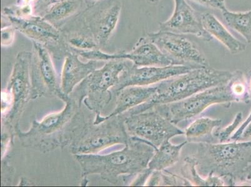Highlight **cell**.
<instances>
[{
    "label": "cell",
    "instance_id": "obj_1",
    "mask_svg": "<svg viewBox=\"0 0 251 187\" xmlns=\"http://www.w3.org/2000/svg\"><path fill=\"white\" fill-rule=\"evenodd\" d=\"M59 99L65 103L62 110L50 114L40 121L34 120L28 131L17 129L16 135L22 146L43 153L63 149L91 119L73 95L62 94Z\"/></svg>",
    "mask_w": 251,
    "mask_h": 187
},
{
    "label": "cell",
    "instance_id": "obj_2",
    "mask_svg": "<svg viewBox=\"0 0 251 187\" xmlns=\"http://www.w3.org/2000/svg\"><path fill=\"white\" fill-rule=\"evenodd\" d=\"M122 150L107 155H76L82 177L100 175L102 180L115 186H126L139 173L147 169L157 149L143 139L129 137Z\"/></svg>",
    "mask_w": 251,
    "mask_h": 187
},
{
    "label": "cell",
    "instance_id": "obj_3",
    "mask_svg": "<svg viewBox=\"0 0 251 187\" xmlns=\"http://www.w3.org/2000/svg\"><path fill=\"white\" fill-rule=\"evenodd\" d=\"M196 145L191 157L201 176L222 178L230 186L243 185L246 169L251 164V140Z\"/></svg>",
    "mask_w": 251,
    "mask_h": 187
},
{
    "label": "cell",
    "instance_id": "obj_4",
    "mask_svg": "<svg viewBox=\"0 0 251 187\" xmlns=\"http://www.w3.org/2000/svg\"><path fill=\"white\" fill-rule=\"evenodd\" d=\"M232 75L233 72L214 69L209 66L170 77L156 84V92L149 101L125 114L134 115L159 105L181 101L207 89L226 84Z\"/></svg>",
    "mask_w": 251,
    "mask_h": 187
},
{
    "label": "cell",
    "instance_id": "obj_5",
    "mask_svg": "<svg viewBox=\"0 0 251 187\" xmlns=\"http://www.w3.org/2000/svg\"><path fill=\"white\" fill-rule=\"evenodd\" d=\"M32 52L21 51L16 57L12 71L2 93V129L11 136L16 135L20 120L32 96L31 63Z\"/></svg>",
    "mask_w": 251,
    "mask_h": 187
},
{
    "label": "cell",
    "instance_id": "obj_6",
    "mask_svg": "<svg viewBox=\"0 0 251 187\" xmlns=\"http://www.w3.org/2000/svg\"><path fill=\"white\" fill-rule=\"evenodd\" d=\"M130 62L120 59L107 61L81 81L70 94L96 115H101V111L111 103V89Z\"/></svg>",
    "mask_w": 251,
    "mask_h": 187
},
{
    "label": "cell",
    "instance_id": "obj_7",
    "mask_svg": "<svg viewBox=\"0 0 251 187\" xmlns=\"http://www.w3.org/2000/svg\"><path fill=\"white\" fill-rule=\"evenodd\" d=\"M125 120L124 114L113 116L99 124L90 119L71 143V152L74 156L98 154L113 146L125 145L129 136Z\"/></svg>",
    "mask_w": 251,
    "mask_h": 187
},
{
    "label": "cell",
    "instance_id": "obj_8",
    "mask_svg": "<svg viewBox=\"0 0 251 187\" xmlns=\"http://www.w3.org/2000/svg\"><path fill=\"white\" fill-rule=\"evenodd\" d=\"M233 102L237 101L227 82L223 85L207 89L181 101L159 105L152 109H156L164 117L177 125L197 117L213 105L223 104L229 107Z\"/></svg>",
    "mask_w": 251,
    "mask_h": 187
},
{
    "label": "cell",
    "instance_id": "obj_9",
    "mask_svg": "<svg viewBox=\"0 0 251 187\" xmlns=\"http://www.w3.org/2000/svg\"><path fill=\"white\" fill-rule=\"evenodd\" d=\"M124 115L129 136L147 141L157 149L166 140L184 134V131L154 109L134 115Z\"/></svg>",
    "mask_w": 251,
    "mask_h": 187
},
{
    "label": "cell",
    "instance_id": "obj_10",
    "mask_svg": "<svg viewBox=\"0 0 251 187\" xmlns=\"http://www.w3.org/2000/svg\"><path fill=\"white\" fill-rule=\"evenodd\" d=\"M148 36L174 65L196 68L209 66L199 47L184 35L159 30Z\"/></svg>",
    "mask_w": 251,
    "mask_h": 187
},
{
    "label": "cell",
    "instance_id": "obj_11",
    "mask_svg": "<svg viewBox=\"0 0 251 187\" xmlns=\"http://www.w3.org/2000/svg\"><path fill=\"white\" fill-rule=\"evenodd\" d=\"M33 50L31 63V79L33 99L38 97L60 98V80H58L51 54L42 43L32 42Z\"/></svg>",
    "mask_w": 251,
    "mask_h": 187
},
{
    "label": "cell",
    "instance_id": "obj_12",
    "mask_svg": "<svg viewBox=\"0 0 251 187\" xmlns=\"http://www.w3.org/2000/svg\"><path fill=\"white\" fill-rule=\"evenodd\" d=\"M81 58L89 60L107 61L111 59H126L133 63L138 67H164L173 65L159 47L148 36L141 38L129 52H119L115 54H108L100 49L89 51L77 52Z\"/></svg>",
    "mask_w": 251,
    "mask_h": 187
},
{
    "label": "cell",
    "instance_id": "obj_13",
    "mask_svg": "<svg viewBox=\"0 0 251 187\" xmlns=\"http://www.w3.org/2000/svg\"><path fill=\"white\" fill-rule=\"evenodd\" d=\"M194 66L171 65L164 67H138L130 62L121 73L117 84L111 90L112 97L118 91L128 86L154 85L170 77L196 69Z\"/></svg>",
    "mask_w": 251,
    "mask_h": 187
},
{
    "label": "cell",
    "instance_id": "obj_14",
    "mask_svg": "<svg viewBox=\"0 0 251 187\" xmlns=\"http://www.w3.org/2000/svg\"><path fill=\"white\" fill-rule=\"evenodd\" d=\"M173 15L166 22L159 24V31L181 35H192L205 42L213 39L203 28L200 18L186 0H174Z\"/></svg>",
    "mask_w": 251,
    "mask_h": 187
},
{
    "label": "cell",
    "instance_id": "obj_15",
    "mask_svg": "<svg viewBox=\"0 0 251 187\" xmlns=\"http://www.w3.org/2000/svg\"><path fill=\"white\" fill-rule=\"evenodd\" d=\"M10 23L17 31L30 39L44 45H54L60 42V31L51 23L40 15H33L27 18L5 16Z\"/></svg>",
    "mask_w": 251,
    "mask_h": 187
},
{
    "label": "cell",
    "instance_id": "obj_16",
    "mask_svg": "<svg viewBox=\"0 0 251 187\" xmlns=\"http://www.w3.org/2000/svg\"><path fill=\"white\" fill-rule=\"evenodd\" d=\"M76 51L66 54L60 76L61 91L64 95H70L75 88L89 75L104 65L105 61L89 60L87 63L79 59Z\"/></svg>",
    "mask_w": 251,
    "mask_h": 187
},
{
    "label": "cell",
    "instance_id": "obj_17",
    "mask_svg": "<svg viewBox=\"0 0 251 187\" xmlns=\"http://www.w3.org/2000/svg\"><path fill=\"white\" fill-rule=\"evenodd\" d=\"M156 90V84L148 86H128L122 89L112 97L111 103L115 104L113 111L105 116L96 115L95 124H99L113 116L122 115L131 109L145 103L153 96Z\"/></svg>",
    "mask_w": 251,
    "mask_h": 187
},
{
    "label": "cell",
    "instance_id": "obj_18",
    "mask_svg": "<svg viewBox=\"0 0 251 187\" xmlns=\"http://www.w3.org/2000/svg\"><path fill=\"white\" fill-rule=\"evenodd\" d=\"M122 4L115 1L91 18L89 24L91 35L99 48L106 46L115 32L120 20Z\"/></svg>",
    "mask_w": 251,
    "mask_h": 187
},
{
    "label": "cell",
    "instance_id": "obj_19",
    "mask_svg": "<svg viewBox=\"0 0 251 187\" xmlns=\"http://www.w3.org/2000/svg\"><path fill=\"white\" fill-rule=\"evenodd\" d=\"M200 18L204 30L226 47L230 53L237 54L245 51L247 47L245 43L235 38L213 13H202Z\"/></svg>",
    "mask_w": 251,
    "mask_h": 187
},
{
    "label": "cell",
    "instance_id": "obj_20",
    "mask_svg": "<svg viewBox=\"0 0 251 187\" xmlns=\"http://www.w3.org/2000/svg\"><path fill=\"white\" fill-rule=\"evenodd\" d=\"M222 123L223 120L220 118H198L185 131L186 140L191 143H215L214 132L221 127Z\"/></svg>",
    "mask_w": 251,
    "mask_h": 187
},
{
    "label": "cell",
    "instance_id": "obj_21",
    "mask_svg": "<svg viewBox=\"0 0 251 187\" xmlns=\"http://www.w3.org/2000/svg\"><path fill=\"white\" fill-rule=\"evenodd\" d=\"M187 143L186 140L179 144H173L170 140H166L157 148L148 164V169L152 172L162 171L174 166L179 162L182 148Z\"/></svg>",
    "mask_w": 251,
    "mask_h": 187
},
{
    "label": "cell",
    "instance_id": "obj_22",
    "mask_svg": "<svg viewBox=\"0 0 251 187\" xmlns=\"http://www.w3.org/2000/svg\"><path fill=\"white\" fill-rule=\"evenodd\" d=\"M184 164L181 168L182 176L191 182L193 186L221 187L226 186L225 180L222 178L209 175L203 177L198 172L196 163L192 157L188 156L184 159Z\"/></svg>",
    "mask_w": 251,
    "mask_h": 187
},
{
    "label": "cell",
    "instance_id": "obj_23",
    "mask_svg": "<svg viewBox=\"0 0 251 187\" xmlns=\"http://www.w3.org/2000/svg\"><path fill=\"white\" fill-rule=\"evenodd\" d=\"M221 14L228 27L243 36L248 43H251V10L234 12L226 8L221 11Z\"/></svg>",
    "mask_w": 251,
    "mask_h": 187
},
{
    "label": "cell",
    "instance_id": "obj_24",
    "mask_svg": "<svg viewBox=\"0 0 251 187\" xmlns=\"http://www.w3.org/2000/svg\"><path fill=\"white\" fill-rule=\"evenodd\" d=\"M81 4V0H58L48 8L42 17L51 23H54L74 15Z\"/></svg>",
    "mask_w": 251,
    "mask_h": 187
},
{
    "label": "cell",
    "instance_id": "obj_25",
    "mask_svg": "<svg viewBox=\"0 0 251 187\" xmlns=\"http://www.w3.org/2000/svg\"><path fill=\"white\" fill-rule=\"evenodd\" d=\"M243 119V113L239 112L237 113L232 120L231 124L228 125L227 127H218L214 132V136L219 143L229 142L231 137L233 136L235 132L239 128L242 124Z\"/></svg>",
    "mask_w": 251,
    "mask_h": 187
},
{
    "label": "cell",
    "instance_id": "obj_26",
    "mask_svg": "<svg viewBox=\"0 0 251 187\" xmlns=\"http://www.w3.org/2000/svg\"><path fill=\"white\" fill-rule=\"evenodd\" d=\"M67 42L71 48L77 52L100 49L94 38L88 35H72L68 38Z\"/></svg>",
    "mask_w": 251,
    "mask_h": 187
},
{
    "label": "cell",
    "instance_id": "obj_27",
    "mask_svg": "<svg viewBox=\"0 0 251 187\" xmlns=\"http://www.w3.org/2000/svg\"><path fill=\"white\" fill-rule=\"evenodd\" d=\"M17 29L11 24L3 27L1 30V45L3 47H11L14 42Z\"/></svg>",
    "mask_w": 251,
    "mask_h": 187
},
{
    "label": "cell",
    "instance_id": "obj_28",
    "mask_svg": "<svg viewBox=\"0 0 251 187\" xmlns=\"http://www.w3.org/2000/svg\"><path fill=\"white\" fill-rule=\"evenodd\" d=\"M192 1L206 7L215 9L221 11L227 8L225 0H192Z\"/></svg>",
    "mask_w": 251,
    "mask_h": 187
},
{
    "label": "cell",
    "instance_id": "obj_29",
    "mask_svg": "<svg viewBox=\"0 0 251 187\" xmlns=\"http://www.w3.org/2000/svg\"><path fill=\"white\" fill-rule=\"evenodd\" d=\"M251 122V113L250 114V115L248 116V117L242 123L240 126H239V128L237 129V131L235 132V133L233 134V136L231 137V139H230V140L231 141H237L239 140V138L241 136L242 132H243L244 129L246 128V127L247 126L249 123Z\"/></svg>",
    "mask_w": 251,
    "mask_h": 187
},
{
    "label": "cell",
    "instance_id": "obj_30",
    "mask_svg": "<svg viewBox=\"0 0 251 187\" xmlns=\"http://www.w3.org/2000/svg\"><path fill=\"white\" fill-rule=\"evenodd\" d=\"M248 140H251V122L249 123L246 128L244 129L238 141H247Z\"/></svg>",
    "mask_w": 251,
    "mask_h": 187
},
{
    "label": "cell",
    "instance_id": "obj_31",
    "mask_svg": "<svg viewBox=\"0 0 251 187\" xmlns=\"http://www.w3.org/2000/svg\"><path fill=\"white\" fill-rule=\"evenodd\" d=\"M251 186V164L246 169L245 175H244L243 185Z\"/></svg>",
    "mask_w": 251,
    "mask_h": 187
},
{
    "label": "cell",
    "instance_id": "obj_32",
    "mask_svg": "<svg viewBox=\"0 0 251 187\" xmlns=\"http://www.w3.org/2000/svg\"><path fill=\"white\" fill-rule=\"evenodd\" d=\"M246 74V77H247L248 79V83L249 86V90H250V92L251 95V70H249L247 74Z\"/></svg>",
    "mask_w": 251,
    "mask_h": 187
},
{
    "label": "cell",
    "instance_id": "obj_33",
    "mask_svg": "<svg viewBox=\"0 0 251 187\" xmlns=\"http://www.w3.org/2000/svg\"><path fill=\"white\" fill-rule=\"evenodd\" d=\"M36 0H18V4H31L32 2L35 1Z\"/></svg>",
    "mask_w": 251,
    "mask_h": 187
},
{
    "label": "cell",
    "instance_id": "obj_34",
    "mask_svg": "<svg viewBox=\"0 0 251 187\" xmlns=\"http://www.w3.org/2000/svg\"><path fill=\"white\" fill-rule=\"evenodd\" d=\"M148 3L150 4H156L157 2L160 1V0H146Z\"/></svg>",
    "mask_w": 251,
    "mask_h": 187
},
{
    "label": "cell",
    "instance_id": "obj_35",
    "mask_svg": "<svg viewBox=\"0 0 251 187\" xmlns=\"http://www.w3.org/2000/svg\"><path fill=\"white\" fill-rule=\"evenodd\" d=\"M91 1H99V0H91Z\"/></svg>",
    "mask_w": 251,
    "mask_h": 187
}]
</instances>
